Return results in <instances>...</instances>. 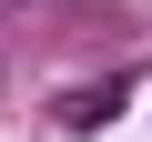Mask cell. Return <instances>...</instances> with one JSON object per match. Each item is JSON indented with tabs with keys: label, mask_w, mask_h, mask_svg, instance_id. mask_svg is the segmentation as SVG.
I'll return each mask as SVG.
<instances>
[{
	"label": "cell",
	"mask_w": 152,
	"mask_h": 142,
	"mask_svg": "<svg viewBox=\"0 0 152 142\" xmlns=\"http://www.w3.org/2000/svg\"><path fill=\"white\" fill-rule=\"evenodd\" d=\"M112 102H122V81H102V91H71V102H61V122H71V132H102V122H112Z\"/></svg>",
	"instance_id": "cell-1"
}]
</instances>
